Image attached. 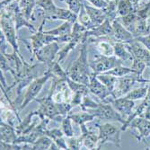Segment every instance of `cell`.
<instances>
[{
    "label": "cell",
    "mask_w": 150,
    "mask_h": 150,
    "mask_svg": "<svg viewBox=\"0 0 150 150\" xmlns=\"http://www.w3.org/2000/svg\"><path fill=\"white\" fill-rule=\"evenodd\" d=\"M66 72L67 76L74 81L88 86L90 81V76L92 75L93 71L88 61V51L86 42L82 44L78 58L69 66Z\"/></svg>",
    "instance_id": "obj_1"
},
{
    "label": "cell",
    "mask_w": 150,
    "mask_h": 150,
    "mask_svg": "<svg viewBox=\"0 0 150 150\" xmlns=\"http://www.w3.org/2000/svg\"><path fill=\"white\" fill-rule=\"evenodd\" d=\"M0 25H1V31L9 45L13 48V51L16 52L19 55V47H18V37L17 30L16 28V23L12 13L7 11L6 8H1V16H0Z\"/></svg>",
    "instance_id": "obj_2"
},
{
    "label": "cell",
    "mask_w": 150,
    "mask_h": 150,
    "mask_svg": "<svg viewBox=\"0 0 150 150\" xmlns=\"http://www.w3.org/2000/svg\"><path fill=\"white\" fill-rule=\"evenodd\" d=\"M95 125L99 130V143L97 149H101V147L108 142H112L118 148L121 147V128L116 127L111 123H96Z\"/></svg>",
    "instance_id": "obj_3"
},
{
    "label": "cell",
    "mask_w": 150,
    "mask_h": 150,
    "mask_svg": "<svg viewBox=\"0 0 150 150\" xmlns=\"http://www.w3.org/2000/svg\"><path fill=\"white\" fill-rule=\"evenodd\" d=\"M148 83V80L144 79L143 76H140L136 73H131L124 76L117 77V81L114 86V89L112 93V96L116 99L126 95L133 87L135 83Z\"/></svg>",
    "instance_id": "obj_4"
},
{
    "label": "cell",
    "mask_w": 150,
    "mask_h": 150,
    "mask_svg": "<svg viewBox=\"0 0 150 150\" xmlns=\"http://www.w3.org/2000/svg\"><path fill=\"white\" fill-rule=\"evenodd\" d=\"M123 63L120 59H119L115 55L106 56L103 54H97L94 55L93 59L89 61L91 69L96 75L103 74L108 70H111L118 66H121Z\"/></svg>",
    "instance_id": "obj_5"
},
{
    "label": "cell",
    "mask_w": 150,
    "mask_h": 150,
    "mask_svg": "<svg viewBox=\"0 0 150 150\" xmlns=\"http://www.w3.org/2000/svg\"><path fill=\"white\" fill-rule=\"evenodd\" d=\"M52 76H53L52 73L49 69H47L44 72L42 76L36 77L31 82V84L28 86V88H27L26 93L24 94L22 105L19 108V112L22 111L23 109H24L32 101H33V100H35L37 98V95L40 93V90L42 89L45 83L50 77H52Z\"/></svg>",
    "instance_id": "obj_6"
},
{
    "label": "cell",
    "mask_w": 150,
    "mask_h": 150,
    "mask_svg": "<svg viewBox=\"0 0 150 150\" xmlns=\"http://www.w3.org/2000/svg\"><path fill=\"white\" fill-rule=\"evenodd\" d=\"M35 101L40 104V107L37 111L40 117L42 118L47 117L54 121L58 122V123H61V121L65 117H63L59 113L57 103L52 100L51 96L48 95L47 97L36 98Z\"/></svg>",
    "instance_id": "obj_7"
},
{
    "label": "cell",
    "mask_w": 150,
    "mask_h": 150,
    "mask_svg": "<svg viewBox=\"0 0 150 150\" xmlns=\"http://www.w3.org/2000/svg\"><path fill=\"white\" fill-rule=\"evenodd\" d=\"M86 112L93 114L95 116V118H99L100 120L119 121L121 124H124V122L126 120L121 116V114L112 106V103H107L102 102L99 103L97 108L87 110Z\"/></svg>",
    "instance_id": "obj_8"
},
{
    "label": "cell",
    "mask_w": 150,
    "mask_h": 150,
    "mask_svg": "<svg viewBox=\"0 0 150 150\" xmlns=\"http://www.w3.org/2000/svg\"><path fill=\"white\" fill-rule=\"evenodd\" d=\"M45 22H46V19L42 18V21L40 24L38 31L36 33H34L32 36L29 37V40H31V42H32L31 44H32V48H33V56H34L35 52L38 51L40 48H42L43 46L50 44L53 42H59V37L51 35V34H48L42 31Z\"/></svg>",
    "instance_id": "obj_9"
},
{
    "label": "cell",
    "mask_w": 150,
    "mask_h": 150,
    "mask_svg": "<svg viewBox=\"0 0 150 150\" xmlns=\"http://www.w3.org/2000/svg\"><path fill=\"white\" fill-rule=\"evenodd\" d=\"M3 8H6L7 11H9L12 13L13 19H15L16 28L17 31H19L21 28H23V27H26L30 32H32L33 33L38 31L23 13V12L19 6V0L9 4L8 6H6V7H3Z\"/></svg>",
    "instance_id": "obj_10"
},
{
    "label": "cell",
    "mask_w": 150,
    "mask_h": 150,
    "mask_svg": "<svg viewBox=\"0 0 150 150\" xmlns=\"http://www.w3.org/2000/svg\"><path fill=\"white\" fill-rule=\"evenodd\" d=\"M59 50L60 49L57 42H53L40 48L38 51L35 52L34 56L38 61L43 62L47 67H49L52 64L53 61H55V58L59 54Z\"/></svg>",
    "instance_id": "obj_11"
},
{
    "label": "cell",
    "mask_w": 150,
    "mask_h": 150,
    "mask_svg": "<svg viewBox=\"0 0 150 150\" xmlns=\"http://www.w3.org/2000/svg\"><path fill=\"white\" fill-rule=\"evenodd\" d=\"M126 48L131 53L132 59H137L146 63V67L150 69V51L135 38L129 43H124Z\"/></svg>",
    "instance_id": "obj_12"
},
{
    "label": "cell",
    "mask_w": 150,
    "mask_h": 150,
    "mask_svg": "<svg viewBox=\"0 0 150 150\" xmlns=\"http://www.w3.org/2000/svg\"><path fill=\"white\" fill-rule=\"evenodd\" d=\"M87 86L89 88L90 93H92L100 100H102V102H103L108 96L112 95L109 89L98 79L97 75L93 72L90 76V81Z\"/></svg>",
    "instance_id": "obj_13"
},
{
    "label": "cell",
    "mask_w": 150,
    "mask_h": 150,
    "mask_svg": "<svg viewBox=\"0 0 150 150\" xmlns=\"http://www.w3.org/2000/svg\"><path fill=\"white\" fill-rule=\"evenodd\" d=\"M129 128L136 129L139 131V135H134L138 141H143L150 135V120L139 116L136 117L130 123Z\"/></svg>",
    "instance_id": "obj_14"
},
{
    "label": "cell",
    "mask_w": 150,
    "mask_h": 150,
    "mask_svg": "<svg viewBox=\"0 0 150 150\" xmlns=\"http://www.w3.org/2000/svg\"><path fill=\"white\" fill-rule=\"evenodd\" d=\"M112 28H113L112 39L114 40V42L129 43L134 40L133 34L122 25V23L119 21L118 18L112 22Z\"/></svg>",
    "instance_id": "obj_15"
},
{
    "label": "cell",
    "mask_w": 150,
    "mask_h": 150,
    "mask_svg": "<svg viewBox=\"0 0 150 150\" xmlns=\"http://www.w3.org/2000/svg\"><path fill=\"white\" fill-rule=\"evenodd\" d=\"M86 36L89 39L90 37L94 38H111L112 39L113 36V28H112V23L106 19L102 24L95 27L92 30H87ZM113 40V39H112ZM114 42V40H113Z\"/></svg>",
    "instance_id": "obj_16"
},
{
    "label": "cell",
    "mask_w": 150,
    "mask_h": 150,
    "mask_svg": "<svg viewBox=\"0 0 150 150\" xmlns=\"http://www.w3.org/2000/svg\"><path fill=\"white\" fill-rule=\"evenodd\" d=\"M111 103L125 120L133 112L135 108V101L128 99L124 96L113 99Z\"/></svg>",
    "instance_id": "obj_17"
},
{
    "label": "cell",
    "mask_w": 150,
    "mask_h": 150,
    "mask_svg": "<svg viewBox=\"0 0 150 150\" xmlns=\"http://www.w3.org/2000/svg\"><path fill=\"white\" fill-rule=\"evenodd\" d=\"M82 3H83L84 7H85L87 15H88L91 22H92L93 28H95V27H97L100 24H102L107 19V16L105 15V12L103 9L97 8L93 6H89L86 4V2L85 1V0H82Z\"/></svg>",
    "instance_id": "obj_18"
},
{
    "label": "cell",
    "mask_w": 150,
    "mask_h": 150,
    "mask_svg": "<svg viewBox=\"0 0 150 150\" xmlns=\"http://www.w3.org/2000/svg\"><path fill=\"white\" fill-rule=\"evenodd\" d=\"M81 136L80 138L83 142V146L87 149H97L99 143V137L93 131L87 129L86 124L80 125Z\"/></svg>",
    "instance_id": "obj_19"
},
{
    "label": "cell",
    "mask_w": 150,
    "mask_h": 150,
    "mask_svg": "<svg viewBox=\"0 0 150 150\" xmlns=\"http://www.w3.org/2000/svg\"><path fill=\"white\" fill-rule=\"evenodd\" d=\"M17 138L18 135L16 127L1 120V123H0V139L1 141L6 143H15Z\"/></svg>",
    "instance_id": "obj_20"
},
{
    "label": "cell",
    "mask_w": 150,
    "mask_h": 150,
    "mask_svg": "<svg viewBox=\"0 0 150 150\" xmlns=\"http://www.w3.org/2000/svg\"><path fill=\"white\" fill-rule=\"evenodd\" d=\"M37 6L42 10V18L46 20L54 21V16L57 11V6L54 4L53 0H38Z\"/></svg>",
    "instance_id": "obj_21"
},
{
    "label": "cell",
    "mask_w": 150,
    "mask_h": 150,
    "mask_svg": "<svg viewBox=\"0 0 150 150\" xmlns=\"http://www.w3.org/2000/svg\"><path fill=\"white\" fill-rule=\"evenodd\" d=\"M55 20H63L65 22H69L71 23H75L78 21V16L69 8H60L58 7L57 11L54 16V21Z\"/></svg>",
    "instance_id": "obj_22"
},
{
    "label": "cell",
    "mask_w": 150,
    "mask_h": 150,
    "mask_svg": "<svg viewBox=\"0 0 150 150\" xmlns=\"http://www.w3.org/2000/svg\"><path fill=\"white\" fill-rule=\"evenodd\" d=\"M38 0H19V6L23 13L29 21L33 19V10L37 6Z\"/></svg>",
    "instance_id": "obj_23"
},
{
    "label": "cell",
    "mask_w": 150,
    "mask_h": 150,
    "mask_svg": "<svg viewBox=\"0 0 150 150\" xmlns=\"http://www.w3.org/2000/svg\"><path fill=\"white\" fill-rule=\"evenodd\" d=\"M118 19L129 32L133 33V32L135 30V27H136V24H137V21H138V16H137L136 11L129 13L127 16L118 17Z\"/></svg>",
    "instance_id": "obj_24"
},
{
    "label": "cell",
    "mask_w": 150,
    "mask_h": 150,
    "mask_svg": "<svg viewBox=\"0 0 150 150\" xmlns=\"http://www.w3.org/2000/svg\"><path fill=\"white\" fill-rule=\"evenodd\" d=\"M113 50H114V55L119 59H120L122 62L129 60V59L132 60L131 53L126 48L124 43H122V42H114L113 43Z\"/></svg>",
    "instance_id": "obj_25"
},
{
    "label": "cell",
    "mask_w": 150,
    "mask_h": 150,
    "mask_svg": "<svg viewBox=\"0 0 150 150\" xmlns=\"http://www.w3.org/2000/svg\"><path fill=\"white\" fill-rule=\"evenodd\" d=\"M132 34L134 38L150 34V26L147 23V18H142L138 16L137 24H136L135 30Z\"/></svg>",
    "instance_id": "obj_26"
},
{
    "label": "cell",
    "mask_w": 150,
    "mask_h": 150,
    "mask_svg": "<svg viewBox=\"0 0 150 150\" xmlns=\"http://www.w3.org/2000/svg\"><path fill=\"white\" fill-rule=\"evenodd\" d=\"M69 116L75 123L78 124V125H82V124H86L87 122L93 121L95 118V116L88 112L84 111V112H79V113H74V114H69Z\"/></svg>",
    "instance_id": "obj_27"
},
{
    "label": "cell",
    "mask_w": 150,
    "mask_h": 150,
    "mask_svg": "<svg viewBox=\"0 0 150 150\" xmlns=\"http://www.w3.org/2000/svg\"><path fill=\"white\" fill-rule=\"evenodd\" d=\"M73 24L74 23H71L69 22H65L63 24L57 27V28L53 29V30H50V31H46L45 33H48V34L57 36V37L64 36V35H67V34H70V33H72Z\"/></svg>",
    "instance_id": "obj_28"
},
{
    "label": "cell",
    "mask_w": 150,
    "mask_h": 150,
    "mask_svg": "<svg viewBox=\"0 0 150 150\" xmlns=\"http://www.w3.org/2000/svg\"><path fill=\"white\" fill-rule=\"evenodd\" d=\"M53 140L46 135H42L33 144V150H48Z\"/></svg>",
    "instance_id": "obj_29"
},
{
    "label": "cell",
    "mask_w": 150,
    "mask_h": 150,
    "mask_svg": "<svg viewBox=\"0 0 150 150\" xmlns=\"http://www.w3.org/2000/svg\"><path fill=\"white\" fill-rule=\"evenodd\" d=\"M147 90H148V85L146 86H143V87L130 90L126 95H124V97L130 99V100H133V101L144 99L147 94Z\"/></svg>",
    "instance_id": "obj_30"
},
{
    "label": "cell",
    "mask_w": 150,
    "mask_h": 150,
    "mask_svg": "<svg viewBox=\"0 0 150 150\" xmlns=\"http://www.w3.org/2000/svg\"><path fill=\"white\" fill-rule=\"evenodd\" d=\"M117 11H118V17H121L129 15V13L136 10L129 0H120V2H118Z\"/></svg>",
    "instance_id": "obj_31"
},
{
    "label": "cell",
    "mask_w": 150,
    "mask_h": 150,
    "mask_svg": "<svg viewBox=\"0 0 150 150\" xmlns=\"http://www.w3.org/2000/svg\"><path fill=\"white\" fill-rule=\"evenodd\" d=\"M98 79L102 82V83L109 89V91L111 92V94L114 89L115 84H116V81H117V77L113 76L112 75H107V74H98L97 75Z\"/></svg>",
    "instance_id": "obj_32"
},
{
    "label": "cell",
    "mask_w": 150,
    "mask_h": 150,
    "mask_svg": "<svg viewBox=\"0 0 150 150\" xmlns=\"http://www.w3.org/2000/svg\"><path fill=\"white\" fill-rule=\"evenodd\" d=\"M48 69L52 73V75H53L52 76H57V77L64 79V80H67V76H69L67 72L64 69H62L60 63L58 61H53L52 64L48 67Z\"/></svg>",
    "instance_id": "obj_33"
},
{
    "label": "cell",
    "mask_w": 150,
    "mask_h": 150,
    "mask_svg": "<svg viewBox=\"0 0 150 150\" xmlns=\"http://www.w3.org/2000/svg\"><path fill=\"white\" fill-rule=\"evenodd\" d=\"M131 73H135V71L132 67H122V66H118L111 70H108V71L104 72V74L112 75V76H116V77L124 76L126 75L131 74Z\"/></svg>",
    "instance_id": "obj_34"
},
{
    "label": "cell",
    "mask_w": 150,
    "mask_h": 150,
    "mask_svg": "<svg viewBox=\"0 0 150 150\" xmlns=\"http://www.w3.org/2000/svg\"><path fill=\"white\" fill-rule=\"evenodd\" d=\"M72 120L69 117L67 116L63 119V120L61 121V129L64 133V136L66 138H70V137H74V129H73V127H72V123H71Z\"/></svg>",
    "instance_id": "obj_35"
},
{
    "label": "cell",
    "mask_w": 150,
    "mask_h": 150,
    "mask_svg": "<svg viewBox=\"0 0 150 150\" xmlns=\"http://www.w3.org/2000/svg\"><path fill=\"white\" fill-rule=\"evenodd\" d=\"M63 1L67 5V7H69V10L76 13L77 16L79 15L82 6H83L82 0H63Z\"/></svg>",
    "instance_id": "obj_36"
},
{
    "label": "cell",
    "mask_w": 150,
    "mask_h": 150,
    "mask_svg": "<svg viewBox=\"0 0 150 150\" xmlns=\"http://www.w3.org/2000/svg\"><path fill=\"white\" fill-rule=\"evenodd\" d=\"M99 105L98 103H95L92 98H90L88 95H86L83 98V101H82L81 104L79 105L81 107V109L83 111H87V110H91V109H95L97 108Z\"/></svg>",
    "instance_id": "obj_37"
},
{
    "label": "cell",
    "mask_w": 150,
    "mask_h": 150,
    "mask_svg": "<svg viewBox=\"0 0 150 150\" xmlns=\"http://www.w3.org/2000/svg\"><path fill=\"white\" fill-rule=\"evenodd\" d=\"M67 146H69V149H72V150H79L83 146V142H82V139L80 137L67 138Z\"/></svg>",
    "instance_id": "obj_38"
},
{
    "label": "cell",
    "mask_w": 150,
    "mask_h": 150,
    "mask_svg": "<svg viewBox=\"0 0 150 150\" xmlns=\"http://www.w3.org/2000/svg\"><path fill=\"white\" fill-rule=\"evenodd\" d=\"M131 67L134 69L136 74L142 76L143 72H144L145 69L146 67V65L143 61H140V60H139L137 59H132V66H131Z\"/></svg>",
    "instance_id": "obj_39"
},
{
    "label": "cell",
    "mask_w": 150,
    "mask_h": 150,
    "mask_svg": "<svg viewBox=\"0 0 150 150\" xmlns=\"http://www.w3.org/2000/svg\"><path fill=\"white\" fill-rule=\"evenodd\" d=\"M44 135L48 136L50 137L53 141H55L56 139L61 138V137H64V133L62 131L61 129H58V128H54L52 129H46L45 132H44Z\"/></svg>",
    "instance_id": "obj_40"
},
{
    "label": "cell",
    "mask_w": 150,
    "mask_h": 150,
    "mask_svg": "<svg viewBox=\"0 0 150 150\" xmlns=\"http://www.w3.org/2000/svg\"><path fill=\"white\" fill-rule=\"evenodd\" d=\"M0 61H1V71L5 74L6 72H10L12 75L15 74V71L12 69V67L10 66L6 57L4 55L3 53H1V56H0Z\"/></svg>",
    "instance_id": "obj_41"
},
{
    "label": "cell",
    "mask_w": 150,
    "mask_h": 150,
    "mask_svg": "<svg viewBox=\"0 0 150 150\" xmlns=\"http://www.w3.org/2000/svg\"><path fill=\"white\" fill-rule=\"evenodd\" d=\"M86 1L89 2L92 6L97 8L105 9L109 6V4H110L111 0H86Z\"/></svg>",
    "instance_id": "obj_42"
},
{
    "label": "cell",
    "mask_w": 150,
    "mask_h": 150,
    "mask_svg": "<svg viewBox=\"0 0 150 150\" xmlns=\"http://www.w3.org/2000/svg\"><path fill=\"white\" fill-rule=\"evenodd\" d=\"M137 40H139V42H141L149 51H150V34L145 35V36H139L135 38Z\"/></svg>",
    "instance_id": "obj_43"
},
{
    "label": "cell",
    "mask_w": 150,
    "mask_h": 150,
    "mask_svg": "<svg viewBox=\"0 0 150 150\" xmlns=\"http://www.w3.org/2000/svg\"><path fill=\"white\" fill-rule=\"evenodd\" d=\"M0 42H1V53H6V49H7V40L4 35V33L0 31Z\"/></svg>",
    "instance_id": "obj_44"
},
{
    "label": "cell",
    "mask_w": 150,
    "mask_h": 150,
    "mask_svg": "<svg viewBox=\"0 0 150 150\" xmlns=\"http://www.w3.org/2000/svg\"><path fill=\"white\" fill-rule=\"evenodd\" d=\"M54 142H55L58 145L59 149H65V150L69 149V146H67V139H64V137H61V138L56 139Z\"/></svg>",
    "instance_id": "obj_45"
},
{
    "label": "cell",
    "mask_w": 150,
    "mask_h": 150,
    "mask_svg": "<svg viewBox=\"0 0 150 150\" xmlns=\"http://www.w3.org/2000/svg\"><path fill=\"white\" fill-rule=\"evenodd\" d=\"M15 1H17V0H3V1H1V3H0V5H1V8L6 7V6H8L9 4L15 2Z\"/></svg>",
    "instance_id": "obj_46"
},
{
    "label": "cell",
    "mask_w": 150,
    "mask_h": 150,
    "mask_svg": "<svg viewBox=\"0 0 150 150\" xmlns=\"http://www.w3.org/2000/svg\"><path fill=\"white\" fill-rule=\"evenodd\" d=\"M150 16V2L148 3V17Z\"/></svg>",
    "instance_id": "obj_47"
},
{
    "label": "cell",
    "mask_w": 150,
    "mask_h": 150,
    "mask_svg": "<svg viewBox=\"0 0 150 150\" xmlns=\"http://www.w3.org/2000/svg\"><path fill=\"white\" fill-rule=\"evenodd\" d=\"M111 1H115V2H117V3H118V2H120V0H111Z\"/></svg>",
    "instance_id": "obj_48"
},
{
    "label": "cell",
    "mask_w": 150,
    "mask_h": 150,
    "mask_svg": "<svg viewBox=\"0 0 150 150\" xmlns=\"http://www.w3.org/2000/svg\"><path fill=\"white\" fill-rule=\"evenodd\" d=\"M1 1H3V0H1Z\"/></svg>",
    "instance_id": "obj_49"
}]
</instances>
